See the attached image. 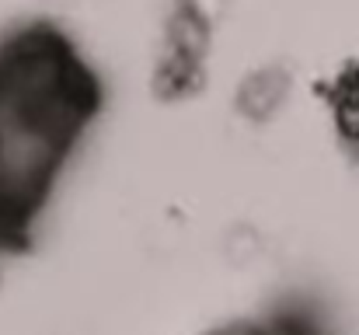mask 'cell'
I'll return each mask as SVG.
<instances>
[{
    "label": "cell",
    "mask_w": 359,
    "mask_h": 335,
    "mask_svg": "<svg viewBox=\"0 0 359 335\" xmlns=\"http://www.w3.org/2000/svg\"><path fill=\"white\" fill-rule=\"evenodd\" d=\"M290 95H293V77H290V70L279 67V63H265V67L251 70V74L241 81L234 105H238V112L248 122L265 126V122H272L279 112L290 105Z\"/></svg>",
    "instance_id": "cell-1"
}]
</instances>
